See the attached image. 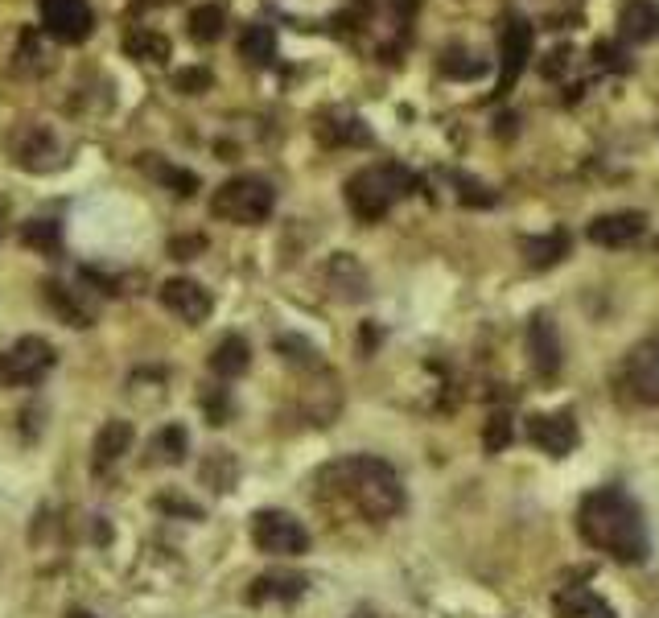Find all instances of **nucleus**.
I'll use <instances>...</instances> for the list:
<instances>
[{
  "label": "nucleus",
  "mask_w": 659,
  "mask_h": 618,
  "mask_svg": "<svg viewBox=\"0 0 659 618\" xmlns=\"http://www.w3.org/2000/svg\"><path fill=\"white\" fill-rule=\"evenodd\" d=\"M577 528L589 548H598L610 561L643 565L651 553V536L643 524L639 503L622 487H598L589 491L577 507Z\"/></svg>",
  "instance_id": "f257e3e1"
},
{
  "label": "nucleus",
  "mask_w": 659,
  "mask_h": 618,
  "mask_svg": "<svg viewBox=\"0 0 659 618\" xmlns=\"http://www.w3.org/2000/svg\"><path fill=\"white\" fill-rule=\"evenodd\" d=\"M318 483L330 495H342L346 503H355L363 520H392L404 511V483L392 462L384 458H338L322 466Z\"/></svg>",
  "instance_id": "f03ea898"
},
{
  "label": "nucleus",
  "mask_w": 659,
  "mask_h": 618,
  "mask_svg": "<svg viewBox=\"0 0 659 618\" xmlns=\"http://www.w3.org/2000/svg\"><path fill=\"white\" fill-rule=\"evenodd\" d=\"M408 190H412V174L404 165H367L346 182V206L355 211V219L379 223Z\"/></svg>",
  "instance_id": "7ed1b4c3"
},
{
  "label": "nucleus",
  "mask_w": 659,
  "mask_h": 618,
  "mask_svg": "<svg viewBox=\"0 0 659 618\" xmlns=\"http://www.w3.org/2000/svg\"><path fill=\"white\" fill-rule=\"evenodd\" d=\"M276 206V190L264 182V178H252V174H239V178H227L215 198H211V211L227 223H239V227H256L272 215Z\"/></svg>",
  "instance_id": "20e7f679"
},
{
  "label": "nucleus",
  "mask_w": 659,
  "mask_h": 618,
  "mask_svg": "<svg viewBox=\"0 0 659 618\" xmlns=\"http://www.w3.org/2000/svg\"><path fill=\"white\" fill-rule=\"evenodd\" d=\"M58 355L54 347L42 338V334H25L17 338L13 347L0 355V384H9V388H38L46 375L54 371Z\"/></svg>",
  "instance_id": "39448f33"
},
{
  "label": "nucleus",
  "mask_w": 659,
  "mask_h": 618,
  "mask_svg": "<svg viewBox=\"0 0 659 618\" xmlns=\"http://www.w3.org/2000/svg\"><path fill=\"white\" fill-rule=\"evenodd\" d=\"M252 544L268 557H301L309 553V532L297 515L281 507H264L252 515Z\"/></svg>",
  "instance_id": "423d86ee"
},
{
  "label": "nucleus",
  "mask_w": 659,
  "mask_h": 618,
  "mask_svg": "<svg viewBox=\"0 0 659 618\" xmlns=\"http://www.w3.org/2000/svg\"><path fill=\"white\" fill-rule=\"evenodd\" d=\"M622 384L639 404L647 408L659 404V338H643L639 347H631L627 367H622Z\"/></svg>",
  "instance_id": "0eeeda50"
},
{
  "label": "nucleus",
  "mask_w": 659,
  "mask_h": 618,
  "mask_svg": "<svg viewBox=\"0 0 659 618\" xmlns=\"http://www.w3.org/2000/svg\"><path fill=\"white\" fill-rule=\"evenodd\" d=\"M528 441L536 445L540 454L548 458H565L577 450V421L573 412H536V417H528Z\"/></svg>",
  "instance_id": "6e6552de"
},
{
  "label": "nucleus",
  "mask_w": 659,
  "mask_h": 618,
  "mask_svg": "<svg viewBox=\"0 0 659 618\" xmlns=\"http://www.w3.org/2000/svg\"><path fill=\"white\" fill-rule=\"evenodd\" d=\"M528 58H532V25L524 17H511L499 33V95H507L515 87Z\"/></svg>",
  "instance_id": "1a4fd4ad"
},
{
  "label": "nucleus",
  "mask_w": 659,
  "mask_h": 618,
  "mask_svg": "<svg viewBox=\"0 0 659 618\" xmlns=\"http://www.w3.org/2000/svg\"><path fill=\"white\" fill-rule=\"evenodd\" d=\"M157 297H161V305L169 309V314L178 318V322H186V326L206 322V318H211V309H215L211 293H206L198 281H190V277H173V281H165V285L157 289Z\"/></svg>",
  "instance_id": "9d476101"
},
{
  "label": "nucleus",
  "mask_w": 659,
  "mask_h": 618,
  "mask_svg": "<svg viewBox=\"0 0 659 618\" xmlns=\"http://www.w3.org/2000/svg\"><path fill=\"white\" fill-rule=\"evenodd\" d=\"M528 359H532L536 380H544V384H552L561 375L565 351H561V334H557V326H552L548 314H536L528 322Z\"/></svg>",
  "instance_id": "9b49d317"
},
{
  "label": "nucleus",
  "mask_w": 659,
  "mask_h": 618,
  "mask_svg": "<svg viewBox=\"0 0 659 618\" xmlns=\"http://www.w3.org/2000/svg\"><path fill=\"white\" fill-rule=\"evenodd\" d=\"M42 25L50 38L75 46L91 33V5L87 0H42Z\"/></svg>",
  "instance_id": "f8f14e48"
},
{
  "label": "nucleus",
  "mask_w": 659,
  "mask_h": 618,
  "mask_svg": "<svg viewBox=\"0 0 659 618\" xmlns=\"http://www.w3.org/2000/svg\"><path fill=\"white\" fill-rule=\"evenodd\" d=\"M647 231V215L643 211H614V215H598L589 223V244L598 248H627Z\"/></svg>",
  "instance_id": "ddd939ff"
},
{
  "label": "nucleus",
  "mask_w": 659,
  "mask_h": 618,
  "mask_svg": "<svg viewBox=\"0 0 659 618\" xmlns=\"http://www.w3.org/2000/svg\"><path fill=\"white\" fill-rule=\"evenodd\" d=\"M132 441H136V429L132 421H108L99 433H95V445H91V470L95 474H108L128 450H132Z\"/></svg>",
  "instance_id": "4468645a"
},
{
  "label": "nucleus",
  "mask_w": 659,
  "mask_h": 618,
  "mask_svg": "<svg viewBox=\"0 0 659 618\" xmlns=\"http://www.w3.org/2000/svg\"><path fill=\"white\" fill-rule=\"evenodd\" d=\"M309 590V577L305 573H293V569H272V573H260L248 590V602H297L301 594Z\"/></svg>",
  "instance_id": "2eb2a0df"
},
{
  "label": "nucleus",
  "mask_w": 659,
  "mask_h": 618,
  "mask_svg": "<svg viewBox=\"0 0 659 618\" xmlns=\"http://www.w3.org/2000/svg\"><path fill=\"white\" fill-rule=\"evenodd\" d=\"M326 281L342 301H363L367 297V272L351 252H338L326 264Z\"/></svg>",
  "instance_id": "dca6fc26"
},
{
  "label": "nucleus",
  "mask_w": 659,
  "mask_h": 618,
  "mask_svg": "<svg viewBox=\"0 0 659 618\" xmlns=\"http://www.w3.org/2000/svg\"><path fill=\"white\" fill-rule=\"evenodd\" d=\"M17 165L21 169H38V174H46V169H54L58 161H62V149H58V141L46 132V128H29L21 141H17Z\"/></svg>",
  "instance_id": "f3484780"
},
{
  "label": "nucleus",
  "mask_w": 659,
  "mask_h": 618,
  "mask_svg": "<svg viewBox=\"0 0 659 618\" xmlns=\"http://www.w3.org/2000/svg\"><path fill=\"white\" fill-rule=\"evenodd\" d=\"M552 610H557V618H618L610 602H602L594 590H585V586L557 590V598H552Z\"/></svg>",
  "instance_id": "a211bd4d"
},
{
  "label": "nucleus",
  "mask_w": 659,
  "mask_h": 618,
  "mask_svg": "<svg viewBox=\"0 0 659 618\" xmlns=\"http://www.w3.org/2000/svg\"><path fill=\"white\" fill-rule=\"evenodd\" d=\"M252 367V347H248V338H239V334H227L219 338V347L211 351V371L219 375V380H239Z\"/></svg>",
  "instance_id": "6ab92c4d"
},
{
  "label": "nucleus",
  "mask_w": 659,
  "mask_h": 618,
  "mask_svg": "<svg viewBox=\"0 0 659 618\" xmlns=\"http://www.w3.org/2000/svg\"><path fill=\"white\" fill-rule=\"evenodd\" d=\"M618 25H622V38L627 42H651L659 33V5L655 0H627Z\"/></svg>",
  "instance_id": "aec40b11"
},
{
  "label": "nucleus",
  "mask_w": 659,
  "mask_h": 618,
  "mask_svg": "<svg viewBox=\"0 0 659 618\" xmlns=\"http://www.w3.org/2000/svg\"><path fill=\"white\" fill-rule=\"evenodd\" d=\"M569 231L557 227V231H548V235H536V239H524V260L532 268H552L561 256H569Z\"/></svg>",
  "instance_id": "412c9836"
},
{
  "label": "nucleus",
  "mask_w": 659,
  "mask_h": 618,
  "mask_svg": "<svg viewBox=\"0 0 659 618\" xmlns=\"http://www.w3.org/2000/svg\"><path fill=\"white\" fill-rule=\"evenodd\" d=\"M186 454H190V437H186L182 425H165L149 441V462L153 466H178V462H186Z\"/></svg>",
  "instance_id": "4be33fe9"
},
{
  "label": "nucleus",
  "mask_w": 659,
  "mask_h": 618,
  "mask_svg": "<svg viewBox=\"0 0 659 618\" xmlns=\"http://www.w3.org/2000/svg\"><path fill=\"white\" fill-rule=\"evenodd\" d=\"M198 478L211 491H219V495H227L231 487H235V478H239V462L227 454V450H211L206 454V462L198 466Z\"/></svg>",
  "instance_id": "5701e85b"
},
{
  "label": "nucleus",
  "mask_w": 659,
  "mask_h": 618,
  "mask_svg": "<svg viewBox=\"0 0 659 618\" xmlns=\"http://www.w3.org/2000/svg\"><path fill=\"white\" fill-rule=\"evenodd\" d=\"M239 54H244L248 62H256V66H268L276 58V33H272V25H248L244 33H239Z\"/></svg>",
  "instance_id": "b1692460"
},
{
  "label": "nucleus",
  "mask_w": 659,
  "mask_h": 618,
  "mask_svg": "<svg viewBox=\"0 0 659 618\" xmlns=\"http://www.w3.org/2000/svg\"><path fill=\"white\" fill-rule=\"evenodd\" d=\"M21 244H25V248H38V252H46V256H58L62 231H58L54 219H33V223H25V231H21Z\"/></svg>",
  "instance_id": "393cba45"
},
{
  "label": "nucleus",
  "mask_w": 659,
  "mask_h": 618,
  "mask_svg": "<svg viewBox=\"0 0 659 618\" xmlns=\"http://www.w3.org/2000/svg\"><path fill=\"white\" fill-rule=\"evenodd\" d=\"M124 50L132 58H145V62H165L169 58V38H161V33H149V29H136L124 38Z\"/></svg>",
  "instance_id": "a878e982"
},
{
  "label": "nucleus",
  "mask_w": 659,
  "mask_h": 618,
  "mask_svg": "<svg viewBox=\"0 0 659 618\" xmlns=\"http://www.w3.org/2000/svg\"><path fill=\"white\" fill-rule=\"evenodd\" d=\"M223 25H227V17H223L219 5H198V9L190 13V38H194V42H219Z\"/></svg>",
  "instance_id": "bb28decb"
},
{
  "label": "nucleus",
  "mask_w": 659,
  "mask_h": 618,
  "mask_svg": "<svg viewBox=\"0 0 659 618\" xmlns=\"http://www.w3.org/2000/svg\"><path fill=\"white\" fill-rule=\"evenodd\" d=\"M441 71H445L449 79H482V75H487V62L474 58V54L462 50V46H454V50L441 58Z\"/></svg>",
  "instance_id": "cd10ccee"
},
{
  "label": "nucleus",
  "mask_w": 659,
  "mask_h": 618,
  "mask_svg": "<svg viewBox=\"0 0 659 618\" xmlns=\"http://www.w3.org/2000/svg\"><path fill=\"white\" fill-rule=\"evenodd\" d=\"M46 297H50V305H54L71 326H79V330L91 326V314L75 301V293H66V285H54V281H50V285H46Z\"/></svg>",
  "instance_id": "c85d7f7f"
},
{
  "label": "nucleus",
  "mask_w": 659,
  "mask_h": 618,
  "mask_svg": "<svg viewBox=\"0 0 659 618\" xmlns=\"http://www.w3.org/2000/svg\"><path fill=\"white\" fill-rule=\"evenodd\" d=\"M515 437V421L511 412H491L487 417V429H482V445H487V454H503Z\"/></svg>",
  "instance_id": "c756f323"
},
{
  "label": "nucleus",
  "mask_w": 659,
  "mask_h": 618,
  "mask_svg": "<svg viewBox=\"0 0 659 618\" xmlns=\"http://www.w3.org/2000/svg\"><path fill=\"white\" fill-rule=\"evenodd\" d=\"M202 412H206V421H211V425H227V417H231L227 388H206L202 392Z\"/></svg>",
  "instance_id": "7c9ffc66"
},
{
  "label": "nucleus",
  "mask_w": 659,
  "mask_h": 618,
  "mask_svg": "<svg viewBox=\"0 0 659 618\" xmlns=\"http://www.w3.org/2000/svg\"><path fill=\"white\" fill-rule=\"evenodd\" d=\"M211 83H215V75L206 71V66H186V71L173 75V87H178L182 95H202Z\"/></svg>",
  "instance_id": "2f4dec72"
},
{
  "label": "nucleus",
  "mask_w": 659,
  "mask_h": 618,
  "mask_svg": "<svg viewBox=\"0 0 659 618\" xmlns=\"http://www.w3.org/2000/svg\"><path fill=\"white\" fill-rule=\"evenodd\" d=\"M157 178H161L173 194H182V198H190V194L198 190V178L190 174V169H178V165H161V169H157Z\"/></svg>",
  "instance_id": "473e14b6"
},
{
  "label": "nucleus",
  "mask_w": 659,
  "mask_h": 618,
  "mask_svg": "<svg viewBox=\"0 0 659 618\" xmlns=\"http://www.w3.org/2000/svg\"><path fill=\"white\" fill-rule=\"evenodd\" d=\"M276 347L285 351V359H289V363H305V367H318V351L309 347L305 338H293V334H285L281 342H276Z\"/></svg>",
  "instance_id": "72a5a7b5"
},
{
  "label": "nucleus",
  "mask_w": 659,
  "mask_h": 618,
  "mask_svg": "<svg viewBox=\"0 0 659 618\" xmlns=\"http://www.w3.org/2000/svg\"><path fill=\"white\" fill-rule=\"evenodd\" d=\"M198 252H206V235H178V239H169V256L194 260Z\"/></svg>",
  "instance_id": "f704fd0d"
},
{
  "label": "nucleus",
  "mask_w": 659,
  "mask_h": 618,
  "mask_svg": "<svg viewBox=\"0 0 659 618\" xmlns=\"http://www.w3.org/2000/svg\"><path fill=\"white\" fill-rule=\"evenodd\" d=\"M458 186H462V202H474V206H491L495 202V194H487V186H482V182L458 178Z\"/></svg>",
  "instance_id": "c9c22d12"
},
{
  "label": "nucleus",
  "mask_w": 659,
  "mask_h": 618,
  "mask_svg": "<svg viewBox=\"0 0 659 618\" xmlns=\"http://www.w3.org/2000/svg\"><path fill=\"white\" fill-rule=\"evenodd\" d=\"M594 62L598 66H614V71H618V66H622V50L614 42H598L594 46Z\"/></svg>",
  "instance_id": "e433bc0d"
},
{
  "label": "nucleus",
  "mask_w": 659,
  "mask_h": 618,
  "mask_svg": "<svg viewBox=\"0 0 659 618\" xmlns=\"http://www.w3.org/2000/svg\"><path fill=\"white\" fill-rule=\"evenodd\" d=\"M565 62H569V50H565V46H561V50H552V54H548V62H544V66H540V71H544V75H548V79H557V75H561V66H565Z\"/></svg>",
  "instance_id": "4c0bfd02"
},
{
  "label": "nucleus",
  "mask_w": 659,
  "mask_h": 618,
  "mask_svg": "<svg viewBox=\"0 0 659 618\" xmlns=\"http://www.w3.org/2000/svg\"><path fill=\"white\" fill-rule=\"evenodd\" d=\"M157 507H161V511H182V515H190V520H198V507H190V503H182V499H157Z\"/></svg>",
  "instance_id": "58836bf2"
},
{
  "label": "nucleus",
  "mask_w": 659,
  "mask_h": 618,
  "mask_svg": "<svg viewBox=\"0 0 659 618\" xmlns=\"http://www.w3.org/2000/svg\"><path fill=\"white\" fill-rule=\"evenodd\" d=\"M5 219H9V206L0 202V235H5Z\"/></svg>",
  "instance_id": "ea45409f"
},
{
  "label": "nucleus",
  "mask_w": 659,
  "mask_h": 618,
  "mask_svg": "<svg viewBox=\"0 0 659 618\" xmlns=\"http://www.w3.org/2000/svg\"><path fill=\"white\" fill-rule=\"evenodd\" d=\"M351 618H379V614H375V610H355Z\"/></svg>",
  "instance_id": "a19ab883"
},
{
  "label": "nucleus",
  "mask_w": 659,
  "mask_h": 618,
  "mask_svg": "<svg viewBox=\"0 0 659 618\" xmlns=\"http://www.w3.org/2000/svg\"><path fill=\"white\" fill-rule=\"evenodd\" d=\"M66 618H91V614L87 610H75V614H66Z\"/></svg>",
  "instance_id": "79ce46f5"
}]
</instances>
